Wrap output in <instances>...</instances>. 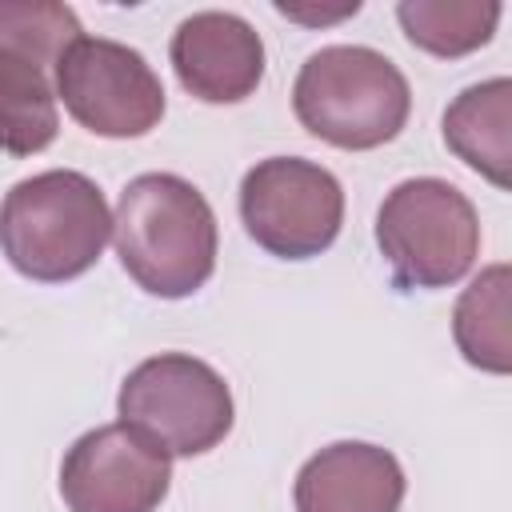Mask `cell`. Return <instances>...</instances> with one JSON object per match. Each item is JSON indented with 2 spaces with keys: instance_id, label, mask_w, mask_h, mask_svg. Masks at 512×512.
Instances as JSON below:
<instances>
[{
  "instance_id": "cell-1",
  "label": "cell",
  "mask_w": 512,
  "mask_h": 512,
  "mask_svg": "<svg viewBox=\"0 0 512 512\" xmlns=\"http://www.w3.org/2000/svg\"><path fill=\"white\" fill-rule=\"evenodd\" d=\"M124 272L152 296H192L216 268V216L200 188L172 172L136 176L112 216Z\"/></svg>"
},
{
  "instance_id": "cell-2",
  "label": "cell",
  "mask_w": 512,
  "mask_h": 512,
  "mask_svg": "<svg viewBox=\"0 0 512 512\" xmlns=\"http://www.w3.org/2000/svg\"><path fill=\"white\" fill-rule=\"evenodd\" d=\"M112 236L104 192L68 168L12 184L0 204V248L8 264L40 284H64L88 272Z\"/></svg>"
},
{
  "instance_id": "cell-3",
  "label": "cell",
  "mask_w": 512,
  "mask_h": 512,
  "mask_svg": "<svg viewBox=\"0 0 512 512\" xmlns=\"http://www.w3.org/2000/svg\"><path fill=\"white\" fill-rule=\"evenodd\" d=\"M296 120L348 152L380 148L408 124L412 92L404 72L376 48L332 44L304 60L292 88Z\"/></svg>"
},
{
  "instance_id": "cell-4",
  "label": "cell",
  "mask_w": 512,
  "mask_h": 512,
  "mask_svg": "<svg viewBox=\"0 0 512 512\" xmlns=\"http://www.w3.org/2000/svg\"><path fill=\"white\" fill-rule=\"evenodd\" d=\"M376 244L400 288H448L480 252V220L456 184L416 176L384 196Z\"/></svg>"
},
{
  "instance_id": "cell-5",
  "label": "cell",
  "mask_w": 512,
  "mask_h": 512,
  "mask_svg": "<svg viewBox=\"0 0 512 512\" xmlns=\"http://www.w3.org/2000/svg\"><path fill=\"white\" fill-rule=\"evenodd\" d=\"M120 424L160 456H200L232 432V392L224 376L184 352L136 364L120 384Z\"/></svg>"
},
{
  "instance_id": "cell-6",
  "label": "cell",
  "mask_w": 512,
  "mask_h": 512,
  "mask_svg": "<svg viewBox=\"0 0 512 512\" xmlns=\"http://www.w3.org/2000/svg\"><path fill=\"white\" fill-rule=\"evenodd\" d=\"M240 220L264 252L308 260L336 240L344 224V192L328 168L300 156H272L244 172Z\"/></svg>"
},
{
  "instance_id": "cell-7",
  "label": "cell",
  "mask_w": 512,
  "mask_h": 512,
  "mask_svg": "<svg viewBox=\"0 0 512 512\" xmlns=\"http://www.w3.org/2000/svg\"><path fill=\"white\" fill-rule=\"evenodd\" d=\"M56 96L96 136H144L164 116V88L148 60L116 40L80 36L56 60Z\"/></svg>"
},
{
  "instance_id": "cell-8",
  "label": "cell",
  "mask_w": 512,
  "mask_h": 512,
  "mask_svg": "<svg viewBox=\"0 0 512 512\" xmlns=\"http://www.w3.org/2000/svg\"><path fill=\"white\" fill-rule=\"evenodd\" d=\"M172 484V464L124 424L84 432L60 464V496L72 512H152Z\"/></svg>"
},
{
  "instance_id": "cell-9",
  "label": "cell",
  "mask_w": 512,
  "mask_h": 512,
  "mask_svg": "<svg viewBox=\"0 0 512 512\" xmlns=\"http://www.w3.org/2000/svg\"><path fill=\"white\" fill-rule=\"evenodd\" d=\"M176 80L204 104H236L264 76V44L256 28L232 12H192L172 36Z\"/></svg>"
},
{
  "instance_id": "cell-10",
  "label": "cell",
  "mask_w": 512,
  "mask_h": 512,
  "mask_svg": "<svg viewBox=\"0 0 512 512\" xmlns=\"http://www.w3.org/2000/svg\"><path fill=\"white\" fill-rule=\"evenodd\" d=\"M292 496L296 512H400L404 472L388 448L340 440L300 468Z\"/></svg>"
},
{
  "instance_id": "cell-11",
  "label": "cell",
  "mask_w": 512,
  "mask_h": 512,
  "mask_svg": "<svg viewBox=\"0 0 512 512\" xmlns=\"http://www.w3.org/2000/svg\"><path fill=\"white\" fill-rule=\"evenodd\" d=\"M444 144L496 188H512V80L464 88L444 112Z\"/></svg>"
},
{
  "instance_id": "cell-12",
  "label": "cell",
  "mask_w": 512,
  "mask_h": 512,
  "mask_svg": "<svg viewBox=\"0 0 512 512\" xmlns=\"http://www.w3.org/2000/svg\"><path fill=\"white\" fill-rule=\"evenodd\" d=\"M48 72L56 68L28 52L0 48V152L32 156L56 140L60 116Z\"/></svg>"
},
{
  "instance_id": "cell-13",
  "label": "cell",
  "mask_w": 512,
  "mask_h": 512,
  "mask_svg": "<svg viewBox=\"0 0 512 512\" xmlns=\"http://www.w3.org/2000/svg\"><path fill=\"white\" fill-rule=\"evenodd\" d=\"M508 288L512 272L508 264L484 268L460 296L452 312V336L468 364L484 372H512V336H508Z\"/></svg>"
},
{
  "instance_id": "cell-14",
  "label": "cell",
  "mask_w": 512,
  "mask_h": 512,
  "mask_svg": "<svg viewBox=\"0 0 512 512\" xmlns=\"http://www.w3.org/2000/svg\"><path fill=\"white\" fill-rule=\"evenodd\" d=\"M404 36L432 56H464L492 40L500 24L496 0H404L396 8Z\"/></svg>"
},
{
  "instance_id": "cell-15",
  "label": "cell",
  "mask_w": 512,
  "mask_h": 512,
  "mask_svg": "<svg viewBox=\"0 0 512 512\" xmlns=\"http://www.w3.org/2000/svg\"><path fill=\"white\" fill-rule=\"evenodd\" d=\"M80 20L56 0H0V48L28 52L56 68L60 52L80 40Z\"/></svg>"
}]
</instances>
